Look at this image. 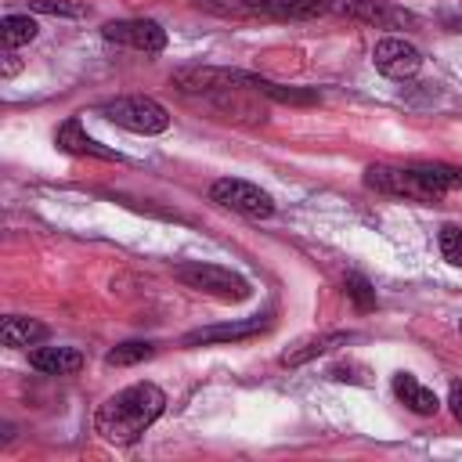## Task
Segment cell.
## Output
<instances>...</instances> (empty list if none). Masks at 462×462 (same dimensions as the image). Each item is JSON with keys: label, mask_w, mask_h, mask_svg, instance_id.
<instances>
[{"label": "cell", "mask_w": 462, "mask_h": 462, "mask_svg": "<svg viewBox=\"0 0 462 462\" xmlns=\"http://www.w3.org/2000/svg\"><path fill=\"white\" fill-rule=\"evenodd\" d=\"M166 411V393L155 383H134L119 393H112L105 404H97L94 411V430L108 440V444H134L141 440V433Z\"/></svg>", "instance_id": "cell-1"}, {"label": "cell", "mask_w": 462, "mask_h": 462, "mask_svg": "<svg viewBox=\"0 0 462 462\" xmlns=\"http://www.w3.org/2000/svg\"><path fill=\"white\" fill-rule=\"evenodd\" d=\"M173 278L184 285V289H195V292H206V296H217L224 303H238L245 300L253 289L242 274H235L231 267H220V263H206V260H184L173 267Z\"/></svg>", "instance_id": "cell-2"}, {"label": "cell", "mask_w": 462, "mask_h": 462, "mask_svg": "<svg viewBox=\"0 0 462 462\" xmlns=\"http://www.w3.org/2000/svg\"><path fill=\"white\" fill-rule=\"evenodd\" d=\"M101 116L130 134H166L170 130V112L155 101V97H144V94H126V97H112L101 105Z\"/></svg>", "instance_id": "cell-3"}, {"label": "cell", "mask_w": 462, "mask_h": 462, "mask_svg": "<svg viewBox=\"0 0 462 462\" xmlns=\"http://www.w3.org/2000/svg\"><path fill=\"white\" fill-rule=\"evenodd\" d=\"M209 199L238 217H249V220H267L274 217V199L253 184V180H242V177H220L209 184Z\"/></svg>", "instance_id": "cell-4"}, {"label": "cell", "mask_w": 462, "mask_h": 462, "mask_svg": "<svg viewBox=\"0 0 462 462\" xmlns=\"http://www.w3.org/2000/svg\"><path fill=\"white\" fill-rule=\"evenodd\" d=\"M224 14H267V18H318L332 11V0H199Z\"/></svg>", "instance_id": "cell-5"}, {"label": "cell", "mask_w": 462, "mask_h": 462, "mask_svg": "<svg viewBox=\"0 0 462 462\" xmlns=\"http://www.w3.org/2000/svg\"><path fill=\"white\" fill-rule=\"evenodd\" d=\"M332 11L354 22L375 25V29H415L419 25V18L408 7H397L390 0H332Z\"/></svg>", "instance_id": "cell-6"}, {"label": "cell", "mask_w": 462, "mask_h": 462, "mask_svg": "<svg viewBox=\"0 0 462 462\" xmlns=\"http://www.w3.org/2000/svg\"><path fill=\"white\" fill-rule=\"evenodd\" d=\"M365 184L383 195H397V199H411V202H437V195L419 180V173L411 166H368Z\"/></svg>", "instance_id": "cell-7"}, {"label": "cell", "mask_w": 462, "mask_h": 462, "mask_svg": "<svg viewBox=\"0 0 462 462\" xmlns=\"http://www.w3.org/2000/svg\"><path fill=\"white\" fill-rule=\"evenodd\" d=\"M101 36L116 47H130V51H144V54H159L166 51V29L152 18H126V22H108L101 29Z\"/></svg>", "instance_id": "cell-8"}, {"label": "cell", "mask_w": 462, "mask_h": 462, "mask_svg": "<svg viewBox=\"0 0 462 462\" xmlns=\"http://www.w3.org/2000/svg\"><path fill=\"white\" fill-rule=\"evenodd\" d=\"M372 61L375 69L386 76V79H411L419 69H422V54L415 43H408L404 36H383L372 51Z\"/></svg>", "instance_id": "cell-9"}, {"label": "cell", "mask_w": 462, "mask_h": 462, "mask_svg": "<svg viewBox=\"0 0 462 462\" xmlns=\"http://www.w3.org/2000/svg\"><path fill=\"white\" fill-rule=\"evenodd\" d=\"M271 328V318L267 314H253V318H242V321H224V325H206V328H195L188 332L180 343L184 346H213V343H242V339H256Z\"/></svg>", "instance_id": "cell-10"}, {"label": "cell", "mask_w": 462, "mask_h": 462, "mask_svg": "<svg viewBox=\"0 0 462 462\" xmlns=\"http://www.w3.org/2000/svg\"><path fill=\"white\" fill-rule=\"evenodd\" d=\"M54 144H58L61 152H69V155H90V159H108V162H119V159H123L116 148H105L101 141H94L90 134H83V126H79L76 116L65 119V123L54 130Z\"/></svg>", "instance_id": "cell-11"}, {"label": "cell", "mask_w": 462, "mask_h": 462, "mask_svg": "<svg viewBox=\"0 0 462 462\" xmlns=\"http://www.w3.org/2000/svg\"><path fill=\"white\" fill-rule=\"evenodd\" d=\"M354 336L350 332H321V336H303L300 343H292L278 361L285 365V368H300V365H307V361H314V357H321V354H332L336 346H346Z\"/></svg>", "instance_id": "cell-12"}, {"label": "cell", "mask_w": 462, "mask_h": 462, "mask_svg": "<svg viewBox=\"0 0 462 462\" xmlns=\"http://www.w3.org/2000/svg\"><path fill=\"white\" fill-rule=\"evenodd\" d=\"M29 365L43 375H72L83 368V354L76 346H40L29 350Z\"/></svg>", "instance_id": "cell-13"}, {"label": "cell", "mask_w": 462, "mask_h": 462, "mask_svg": "<svg viewBox=\"0 0 462 462\" xmlns=\"http://www.w3.org/2000/svg\"><path fill=\"white\" fill-rule=\"evenodd\" d=\"M393 393H397V401H401L408 411H415V415H437V408H440L437 393H433L430 386H422L411 372H397V375H393Z\"/></svg>", "instance_id": "cell-14"}, {"label": "cell", "mask_w": 462, "mask_h": 462, "mask_svg": "<svg viewBox=\"0 0 462 462\" xmlns=\"http://www.w3.org/2000/svg\"><path fill=\"white\" fill-rule=\"evenodd\" d=\"M411 170L419 173V180H422L437 199L462 188V166H448V162H415Z\"/></svg>", "instance_id": "cell-15"}, {"label": "cell", "mask_w": 462, "mask_h": 462, "mask_svg": "<svg viewBox=\"0 0 462 462\" xmlns=\"http://www.w3.org/2000/svg\"><path fill=\"white\" fill-rule=\"evenodd\" d=\"M0 332H4V346L22 350V346L40 343V339L47 336V325H40V321H32V318H22V314H7Z\"/></svg>", "instance_id": "cell-16"}, {"label": "cell", "mask_w": 462, "mask_h": 462, "mask_svg": "<svg viewBox=\"0 0 462 462\" xmlns=\"http://www.w3.org/2000/svg\"><path fill=\"white\" fill-rule=\"evenodd\" d=\"M36 32H40V25H36L32 14H4L0 18V40H4L7 51L22 47V43H32Z\"/></svg>", "instance_id": "cell-17"}, {"label": "cell", "mask_w": 462, "mask_h": 462, "mask_svg": "<svg viewBox=\"0 0 462 462\" xmlns=\"http://www.w3.org/2000/svg\"><path fill=\"white\" fill-rule=\"evenodd\" d=\"M155 354V346L152 343H141V339H130V343H119L116 350H108L105 354V365H112V368H126V365H137V361H148Z\"/></svg>", "instance_id": "cell-18"}, {"label": "cell", "mask_w": 462, "mask_h": 462, "mask_svg": "<svg viewBox=\"0 0 462 462\" xmlns=\"http://www.w3.org/2000/svg\"><path fill=\"white\" fill-rule=\"evenodd\" d=\"M29 11L61 14V18H87V14H90L87 4H69V0H29Z\"/></svg>", "instance_id": "cell-19"}, {"label": "cell", "mask_w": 462, "mask_h": 462, "mask_svg": "<svg viewBox=\"0 0 462 462\" xmlns=\"http://www.w3.org/2000/svg\"><path fill=\"white\" fill-rule=\"evenodd\" d=\"M437 242H440V256H444L451 267H462V227L444 224L440 235H437Z\"/></svg>", "instance_id": "cell-20"}, {"label": "cell", "mask_w": 462, "mask_h": 462, "mask_svg": "<svg viewBox=\"0 0 462 462\" xmlns=\"http://www.w3.org/2000/svg\"><path fill=\"white\" fill-rule=\"evenodd\" d=\"M346 296L354 300L357 310H372V307H375V289H372L368 278H361V274H346Z\"/></svg>", "instance_id": "cell-21"}, {"label": "cell", "mask_w": 462, "mask_h": 462, "mask_svg": "<svg viewBox=\"0 0 462 462\" xmlns=\"http://www.w3.org/2000/svg\"><path fill=\"white\" fill-rule=\"evenodd\" d=\"M448 408H451V415L462 422V379L451 383V390H448Z\"/></svg>", "instance_id": "cell-22"}]
</instances>
